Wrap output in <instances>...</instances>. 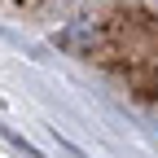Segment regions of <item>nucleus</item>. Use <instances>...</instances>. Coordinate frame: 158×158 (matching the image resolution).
I'll list each match as a JSON object with an SVG mask.
<instances>
[{"instance_id":"2","label":"nucleus","mask_w":158,"mask_h":158,"mask_svg":"<svg viewBox=\"0 0 158 158\" xmlns=\"http://www.w3.org/2000/svg\"><path fill=\"white\" fill-rule=\"evenodd\" d=\"M0 132H5V141H9V145H13V149H22V154H27V158H40V149H35V145H31V141H22V136H18V132H9V127H0Z\"/></svg>"},{"instance_id":"1","label":"nucleus","mask_w":158,"mask_h":158,"mask_svg":"<svg viewBox=\"0 0 158 158\" xmlns=\"http://www.w3.org/2000/svg\"><path fill=\"white\" fill-rule=\"evenodd\" d=\"M57 48H62V53H75V57H92V48H97V27L88 22V18L66 22L62 31H57Z\"/></svg>"}]
</instances>
